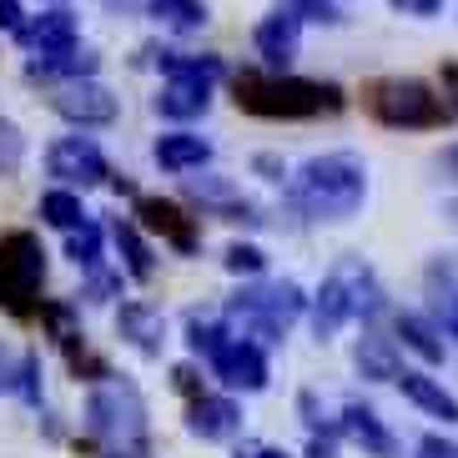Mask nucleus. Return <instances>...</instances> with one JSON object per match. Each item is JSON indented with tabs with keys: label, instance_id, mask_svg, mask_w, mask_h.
<instances>
[{
	"label": "nucleus",
	"instance_id": "obj_31",
	"mask_svg": "<svg viewBox=\"0 0 458 458\" xmlns=\"http://www.w3.org/2000/svg\"><path fill=\"white\" fill-rule=\"evenodd\" d=\"M283 11L302 15V21H323V26H337L343 21V11H337V0H277Z\"/></svg>",
	"mask_w": 458,
	"mask_h": 458
},
{
	"label": "nucleus",
	"instance_id": "obj_39",
	"mask_svg": "<svg viewBox=\"0 0 458 458\" xmlns=\"http://www.w3.org/2000/svg\"><path fill=\"white\" fill-rule=\"evenodd\" d=\"M418 458H458V444H448L444 433H428V438L418 444Z\"/></svg>",
	"mask_w": 458,
	"mask_h": 458
},
{
	"label": "nucleus",
	"instance_id": "obj_27",
	"mask_svg": "<svg viewBox=\"0 0 458 458\" xmlns=\"http://www.w3.org/2000/svg\"><path fill=\"white\" fill-rule=\"evenodd\" d=\"M151 15L162 21V26L182 30V36H191V30H202L207 26V5L202 0H147Z\"/></svg>",
	"mask_w": 458,
	"mask_h": 458
},
{
	"label": "nucleus",
	"instance_id": "obj_44",
	"mask_svg": "<svg viewBox=\"0 0 458 458\" xmlns=\"http://www.w3.org/2000/svg\"><path fill=\"white\" fill-rule=\"evenodd\" d=\"M438 176H444V182H458V141L438 157Z\"/></svg>",
	"mask_w": 458,
	"mask_h": 458
},
{
	"label": "nucleus",
	"instance_id": "obj_34",
	"mask_svg": "<svg viewBox=\"0 0 458 458\" xmlns=\"http://www.w3.org/2000/svg\"><path fill=\"white\" fill-rule=\"evenodd\" d=\"M21 157H26L21 131H15L11 122H0V172H15V166H21Z\"/></svg>",
	"mask_w": 458,
	"mask_h": 458
},
{
	"label": "nucleus",
	"instance_id": "obj_42",
	"mask_svg": "<svg viewBox=\"0 0 458 458\" xmlns=\"http://www.w3.org/2000/svg\"><path fill=\"white\" fill-rule=\"evenodd\" d=\"M26 26V11H21V0H0V30H21Z\"/></svg>",
	"mask_w": 458,
	"mask_h": 458
},
{
	"label": "nucleus",
	"instance_id": "obj_14",
	"mask_svg": "<svg viewBox=\"0 0 458 458\" xmlns=\"http://www.w3.org/2000/svg\"><path fill=\"white\" fill-rule=\"evenodd\" d=\"M182 187H187V197H197L202 207H212V212H222V216H232V222H262L257 216V207L247 202L242 191L232 187L227 176H216V172H202V176H182Z\"/></svg>",
	"mask_w": 458,
	"mask_h": 458
},
{
	"label": "nucleus",
	"instance_id": "obj_3",
	"mask_svg": "<svg viewBox=\"0 0 458 458\" xmlns=\"http://www.w3.org/2000/svg\"><path fill=\"white\" fill-rule=\"evenodd\" d=\"M302 308H308V297L297 283H252L227 302L222 323L232 327V337H252L267 348V343H283L287 327L302 318Z\"/></svg>",
	"mask_w": 458,
	"mask_h": 458
},
{
	"label": "nucleus",
	"instance_id": "obj_21",
	"mask_svg": "<svg viewBox=\"0 0 458 458\" xmlns=\"http://www.w3.org/2000/svg\"><path fill=\"white\" fill-rule=\"evenodd\" d=\"M96 51H86L81 41L66 46V51H51V55H30L26 76L30 81H55V76H66V81H86V76H96Z\"/></svg>",
	"mask_w": 458,
	"mask_h": 458
},
{
	"label": "nucleus",
	"instance_id": "obj_36",
	"mask_svg": "<svg viewBox=\"0 0 458 458\" xmlns=\"http://www.w3.org/2000/svg\"><path fill=\"white\" fill-rule=\"evenodd\" d=\"M111 293H116V277H111V272H101V267L86 272V297H91V302H111Z\"/></svg>",
	"mask_w": 458,
	"mask_h": 458
},
{
	"label": "nucleus",
	"instance_id": "obj_30",
	"mask_svg": "<svg viewBox=\"0 0 458 458\" xmlns=\"http://www.w3.org/2000/svg\"><path fill=\"white\" fill-rule=\"evenodd\" d=\"M41 222H51V227H61V232L81 227V222H86L81 197H71V191H46V197H41Z\"/></svg>",
	"mask_w": 458,
	"mask_h": 458
},
{
	"label": "nucleus",
	"instance_id": "obj_41",
	"mask_svg": "<svg viewBox=\"0 0 458 458\" xmlns=\"http://www.w3.org/2000/svg\"><path fill=\"white\" fill-rule=\"evenodd\" d=\"M444 111H448V122H458V61H448L444 66Z\"/></svg>",
	"mask_w": 458,
	"mask_h": 458
},
{
	"label": "nucleus",
	"instance_id": "obj_35",
	"mask_svg": "<svg viewBox=\"0 0 458 458\" xmlns=\"http://www.w3.org/2000/svg\"><path fill=\"white\" fill-rule=\"evenodd\" d=\"M15 388H21V352L0 343V393H15Z\"/></svg>",
	"mask_w": 458,
	"mask_h": 458
},
{
	"label": "nucleus",
	"instance_id": "obj_38",
	"mask_svg": "<svg viewBox=\"0 0 458 458\" xmlns=\"http://www.w3.org/2000/svg\"><path fill=\"white\" fill-rule=\"evenodd\" d=\"M393 11H403V15H413V21H428V15H438L444 11V0H388Z\"/></svg>",
	"mask_w": 458,
	"mask_h": 458
},
{
	"label": "nucleus",
	"instance_id": "obj_20",
	"mask_svg": "<svg viewBox=\"0 0 458 458\" xmlns=\"http://www.w3.org/2000/svg\"><path fill=\"white\" fill-rule=\"evenodd\" d=\"M398 388H403V398L413 408H423L428 418H444V423H458V398L438 383V377H428V373H413V368H403V373L393 377Z\"/></svg>",
	"mask_w": 458,
	"mask_h": 458
},
{
	"label": "nucleus",
	"instance_id": "obj_19",
	"mask_svg": "<svg viewBox=\"0 0 458 458\" xmlns=\"http://www.w3.org/2000/svg\"><path fill=\"white\" fill-rule=\"evenodd\" d=\"M157 166L162 172H176V176H187V172H202L207 162H212V141L207 136H197V131H166V136H157Z\"/></svg>",
	"mask_w": 458,
	"mask_h": 458
},
{
	"label": "nucleus",
	"instance_id": "obj_46",
	"mask_svg": "<svg viewBox=\"0 0 458 458\" xmlns=\"http://www.w3.org/2000/svg\"><path fill=\"white\" fill-rule=\"evenodd\" d=\"M96 458H147L141 448H106V454H96Z\"/></svg>",
	"mask_w": 458,
	"mask_h": 458
},
{
	"label": "nucleus",
	"instance_id": "obj_29",
	"mask_svg": "<svg viewBox=\"0 0 458 458\" xmlns=\"http://www.w3.org/2000/svg\"><path fill=\"white\" fill-rule=\"evenodd\" d=\"M232 337V327L222 323V318H202V312H187V348L197 352V358H212L222 343Z\"/></svg>",
	"mask_w": 458,
	"mask_h": 458
},
{
	"label": "nucleus",
	"instance_id": "obj_47",
	"mask_svg": "<svg viewBox=\"0 0 458 458\" xmlns=\"http://www.w3.org/2000/svg\"><path fill=\"white\" fill-rule=\"evenodd\" d=\"M448 212H454V216H458V202H454V207H448Z\"/></svg>",
	"mask_w": 458,
	"mask_h": 458
},
{
	"label": "nucleus",
	"instance_id": "obj_6",
	"mask_svg": "<svg viewBox=\"0 0 458 458\" xmlns=\"http://www.w3.org/2000/svg\"><path fill=\"white\" fill-rule=\"evenodd\" d=\"M46 287V247L36 232H0V308L11 318H36Z\"/></svg>",
	"mask_w": 458,
	"mask_h": 458
},
{
	"label": "nucleus",
	"instance_id": "obj_28",
	"mask_svg": "<svg viewBox=\"0 0 458 458\" xmlns=\"http://www.w3.org/2000/svg\"><path fill=\"white\" fill-rule=\"evenodd\" d=\"M66 257H71L81 272L101 267V222H91V216H86L81 227H71V232H66Z\"/></svg>",
	"mask_w": 458,
	"mask_h": 458
},
{
	"label": "nucleus",
	"instance_id": "obj_4",
	"mask_svg": "<svg viewBox=\"0 0 458 458\" xmlns=\"http://www.w3.org/2000/svg\"><path fill=\"white\" fill-rule=\"evenodd\" d=\"M383 312V287H377L373 267L363 257H343L333 272L318 287V302H312V333L333 337L337 327H348L352 318H377Z\"/></svg>",
	"mask_w": 458,
	"mask_h": 458
},
{
	"label": "nucleus",
	"instance_id": "obj_26",
	"mask_svg": "<svg viewBox=\"0 0 458 458\" xmlns=\"http://www.w3.org/2000/svg\"><path fill=\"white\" fill-rule=\"evenodd\" d=\"M398 337H403V348H413L423 363H444V337H438V323L428 318H418V312H398Z\"/></svg>",
	"mask_w": 458,
	"mask_h": 458
},
{
	"label": "nucleus",
	"instance_id": "obj_1",
	"mask_svg": "<svg viewBox=\"0 0 458 458\" xmlns=\"http://www.w3.org/2000/svg\"><path fill=\"white\" fill-rule=\"evenodd\" d=\"M293 197L318 222H348V216H358L368 202L363 157L358 151H323V157L302 162L293 176Z\"/></svg>",
	"mask_w": 458,
	"mask_h": 458
},
{
	"label": "nucleus",
	"instance_id": "obj_45",
	"mask_svg": "<svg viewBox=\"0 0 458 458\" xmlns=\"http://www.w3.org/2000/svg\"><path fill=\"white\" fill-rule=\"evenodd\" d=\"M308 458H337L333 438H327V433H312V444H308Z\"/></svg>",
	"mask_w": 458,
	"mask_h": 458
},
{
	"label": "nucleus",
	"instance_id": "obj_23",
	"mask_svg": "<svg viewBox=\"0 0 458 458\" xmlns=\"http://www.w3.org/2000/svg\"><path fill=\"white\" fill-rule=\"evenodd\" d=\"M157 66H162L166 81H182V86H207L212 91L222 76H227V66L216 61V55H191V51H162L157 55Z\"/></svg>",
	"mask_w": 458,
	"mask_h": 458
},
{
	"label": "nucleus",
	"instance_id": "obj_7",
	"mask_svg": "<svg viewBox=\"0 0 458 458\" xmlns=\"http://www.w3.org/2000/svg\"><path fill=\"white\" fill-rule=\"evenodd\" d=\"M368 111H373L383 126L393 131H423V126H444L448 111H444V96H433L423 81L413 76H393V81H377L368 91Z\"/></svg>",
	"mask_w": 458,
	"mask_h": 458
},
{
	"label": "nucleus",
	"instance_id": "obj_24",
	"mask_svg": "<svg viewBox=\"0 0 458 458\" xmlns=\"http://www.w3.org/2000/svg\"><path fill=\"white\" fill-rule=\"evenodd\" d=\"M111 242L122 252V272L131 283H151V277H157V257H151V247H147V237H141L136 222H116V227H111Z\"/></svg>",
	"mask_w": 458,
	"mask_h": 458
},
{
	"label": "nucleus",
	"instance_id": "obj_32",
	"mask_svg": "<svg viewBox=\"0 0 458 458\" xmlns=\"http://www.w3.org/2000/svg\"><path fill=\"white\" fill-rule=\"evenodd\" d=\"M262 267H267V257H262V247H252V242H232V247H227V272H242V277H257Z\"/></svg>",
	"mask_w": 458,
	"mask_h": 458
},
{
	"label": "nucleus",
	"instance_id": "obj_37",
	"mask_svg": "<svg viewBox=\"0 0 458 458\" xmlns=\"http://www.w3.org/2000/svg\"><path fill=\"white\" fill-rule=\"evenodd\" d=\"M172 388L187 393V398H197V393H202V373H197L191 363H176L172 368Z\"/></svg>",
	"mask_w": 458,
	"mask_h": 458
},
{
	"label": "nucleus",
	"instance_id": "obj_10",
	"mask_svg": "<svg viewBox=\"0 0 458 458\" xmlns=\"http://www.w3.org/2000/svg\"><path fill=\"white\" fill-rule=\"evenodd\" d=\"M51 111H55V116H66L71 126H111L116 116H122L116 96H111L101 81H91V76H86V81H66V86H55Z\"/></svg>",
	"mask_w": 458,
	"mask_h": 458
},
{
	"label": "nucleus",
	"instance_id": "obj_16",
	"mask_svg": "<svg viewBox=\"0 0 458 458\" xmlns=\"http://www.w3.org/2000/svg\"><path fill=\"white\" fill-rule=\"evenodd\" d=\"M337 433H348L352 444L363 448L368 458H398V438L383 428V418L368 403H343V418H337Z\"/></svg>",
	"mask_w": 458,
	"mask_h": 458
},
{
	"label": "nucleus",
	"instance_id": "obj_9",
	"mask_svg": "<svg viewBox=\"0 0 458 458\" xmlns=\"http://www.w3.org/2000/svg\"><path fill=\"white\" fill-rule=\"evenodd\" d=\"M46 172L66 187H101L111 176L106 151L96 147L91 136H61L51 151H46Z\"/></svg>",
	"mask_w": 458,
	"mask_h": 458
},
{
	"label": "nucleus",
	"instance_id": "obj_13",
	"mask_svg": "<svg viewBox=\"0 0 458 458\" xmlns=\"http://www.w3.org/2000/svg\"><path fill=\"white\" fill-rule=\"evenodd\" d=\"M15 41L26 46L30 55H51V51H66V46L81 41V26H76V15L66 5H51V11H41L36 21H26L15 30Z\"/></svg>",
	"mask_w": 458,
	"mask_h": 458
},
{
	"label": "nucleus",
	"instance_id": "obj_43",
	"mask_svg": "<svg viewBox=\"0 0 458 458\" xmlns=\"http://www.w3.org/2000/svg\"><path fill=\"white\" fill-rule=\"evenodd\" d=\"M232 458H293V454H283L277 444H237Z\"/></svg>",
	"mask_w": 458,
	"mask_h": 458
},
{
	"label": "nucleus",
	"instance_id": "obj_15",
	"mask_svg": "<svg viewBox=\"0 0 458 458\" xmlns=\"http://www.w3.org/2000/svg\"><path fill=\"white\" fill-rule=\"evenodd\" d=\"M116 333L131 343L136 352H147V358H162V348H166V318L151 302H122L116 308Z\"/></svg>",
	"mask_w": 458,
	"mask_h": 458
},
{
	"label": "nucleus",
	"instance_id": "obj_5",
	"mask_svg": "<svg viewBox=\"0 0 458 458\" xmlns=\"http://www.w3.org/2000/svg\"><path fill=\"white\" fill-rule=\"evenodd\" d=\"M86 428L96 438H106L116 448H141L147 444V398L131 377H101L91 383V398H86Z\"/></svg>",
	"mask_w": 458,
	"mask_h": 458
},
{
	"label": "nucleus",
	"instance_id": "obj_12",
	"mask_svg": "<svg viewBox=\"0 0 458 458\" xmlns=\"http://www.w3.org/2000/svg\"><path fill=\"white\" fill-rule=\"evenodd\" d=\"M187 428L202 438V444H227V438H237V428H242V408L232 403V398H222V393H197L187 408Z\"/></svg>",
	"mask_w": 458,
	"mask_h": 458
},
{
	"label": "nucleus",
	"instance_id": "obj_33",
	"mask_svg": "<svg viewBox=\"0 0 458 458\" xmlns=\"http://www.w3.org/2000/svg\"><path fill=\"white\" fill-rule=\"evenodd\" d=\"M21 398H26V403H41V358H36V352H21Z\"/></svg>",
	"mask_w": 458,
	"mask_h": 458
},
{
	"label": "nucleus",
	"instance_id": "obj_40",
	"mask_svg": "<svg viewBox=\"0 0 458 458\" xmlns=\"http://www.w3.org/2000/svg\"><path fill=\"white\" fill-rule=\"evenodd\" d=\"M252 172H257V176H267V182H283L287 166H283V157H272V151H257V157H252Z\"/></svg>",
	"mask_w": 458,
	"mask_h": 458
},
{
	"label": "nucleus",
	"instance_id": "obj_25",
	"mask_svg": "<svg viewBox=\"0 0 458 458\" xmlns=\"http://www.w3.org/2000/svg\"><path fill=\"white\" fill-rule=\"evenodd\" d=\"M212 106V91L207 86H182V81H166V91L157 96V111L166 122H191V116H207Z\"/></svg>",
	"mask_w": 458,
	"mask_h": 458
},
{
	"label": "nucleus",
	"instance_id": "obj_2",
	"mask_svg": "<svg viewBox=\"0 0 458 458\" xmlns=\"http://www.w3.org/2000/svg\"><path fill=\"white\" fill-rule=\"evenodd\" d=\"M237 106L262 122H308V116H333L343 111V91L327 81H302V76H262V71H242L232 76Z\"/></svg>",
	"mask_w": 458,
	"mask_h": 458
},
{
	"label": "nucleus",
	"instance_id": "obj_22",
	"mask_svg": "<svg viewBox=\"0 0 458 458\" xmlns=\"http://www.w3.org/2000/svg\"><path fill=\"white\" fill-rule=\"evenodd\" d=\"M352 363H358V373H363V377H373V383H393V377L403 373L393 337H383L377 327H363L358 348H352Z\"/></svg>",
	"mask_w": 458,
	"mask_h": 458
},
{
	"label": "nucleus",
	"instance_id": "obj_8",
	"mask_svg": "<svg viewBox=\"0 0 458 458\" xmlns=\"http://www.w3.org/2000/svg\"><path fill=\"white\" fill-rule=\"evenodd\" d=\"M207 368H212L227 388H237V393H262V388H267V377H272L267 348L252 343V337H227V343L207 358Z\"/></svg>",
	"mask_w": 458,
	"mask_h": 458
},
{
	"label": "nucleus",
	"instance_id": "obj_11",
	"mask_svg": "<svg viewBox=\"0 0 458 458\" xmlns=\"http://www.w3.org/2000/svg\"><path fill=\"white\" fill-rule=\"evenodd\" d=\"M136 227L162 232V237H166V242H172L182 257H191L197 247H202V232H197V222H191V216L182 212L176 202H162V197H136Z\"/></svg>",
	"mask_w": 458,
	"mask_h": 458
},
{
	"label": "nucleus",
	"instance_id": "obj_18",
	"mask_svg": "<svg viewBox=\"0 0 458 458\" xmlns=\"http://www.w3.org/2000/svg\"><path fill=\"white\" fill-rule=\"evenodd\" d=\"M297 41H302V15L283 11V5L257 26V55H262L267 66H287L297 55Z\"/></svg>",
	"mask_w": 458,
	"mask_h": 458
},
{
	"label": "nucleus",
	"instance_id": "obj_17",
	"mask_svg": "<svg viewBox=\"0 0 458 458\" xmlns=\"http://www.w3.org/2000/svg\"><path fill=\"white\" fill-rule=\"evenodd\" d=\"M423 287H428L433 318H438V333L458 337V257H433L428 272H423Z\"/></svg>",
	"mask_w": 458,
	"mask_h": 458
}]
</instances>
